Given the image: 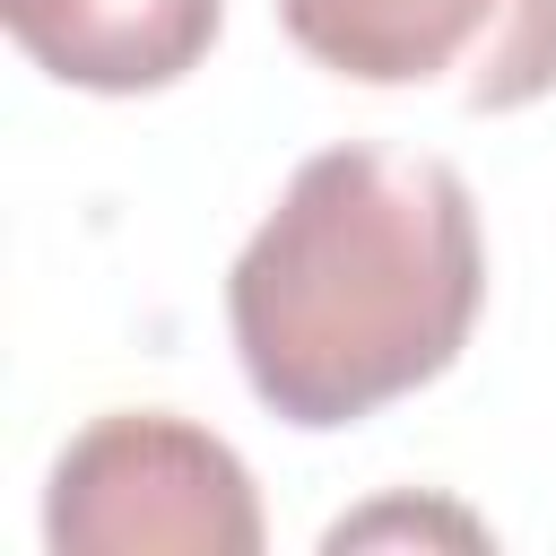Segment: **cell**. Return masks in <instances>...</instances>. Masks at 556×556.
I'll use <instances>...</instances> for the list:
<instances>
[{
  "mask_svg": "<svg viewBox=\"0 0 556 556\" xmlns=\"http://www.w3.org/2000/svg\"><path fill=\"white\" fill-rule=\"evenodd\" d=\"M478 304L486 235L469 182L443 156L365 139L304 156L226 269L243 382L304 434L356 426L452 374Z\"/></svg>",
  "mask_w": 556,
  "mask_h": 556,
  "instance_id": "cell-1",
  "label": "cell"
},
{
  "mask_svg": "<svg viewBox=\"0 0 556 556\" xmlns=\"http://www.w3.org/2000/svg\"><path fill=\"white\" fill-rule=\"evenodd\" d=\"M52 556H261V495L235 443L174 408H104L43 486Z\"/></svg>",
  "mask_w": 556,
  "mask_h": 556,
  "instance_id": "cell-2",
  "label": "cell"
},
{
  "mask_svg": "<svg viewBox=\"0 0 556 556\" xmlns=\"http://www.w3.org/2000/svg\"><path fill=\"white\" fill-rule=\"evenodd\" d=\"M278 26L348 87H443L469 113L556 96V0H278Z\"/></svg>",
  "mask_w": 556,
  "mask_h": 556,
  "instance_id": "cell-3",
  "label": "cell"
},
{
  "mask_svg": "<svg viewBox=\"0 0 556 556\" xmlns=\"http://www.w3.org/2000/svg\"><path fill=\"white\" fill-rule=\"evenodd\" d=\"M0 26L61 87L156 96L208 61L226 0H0Z\"/></svg>",
  "mask_w": 556,
  "mask_h": 556,
  "instance_id": "cell-4",
  "label": "cell"
},
{
  "mask_svg": "<svg viewBox=\"0 0 556 556\" xmlns=\"http://www.w3.org/2000/svg\"><path fill=\"white\" fill-rule=\"evenodd\" d=\"M382 530H452V539H478V521H460V513H408V504H382V513H365V521H339L330 547H365V539H382Z\"/></svg>",
  "mask_w": 556,
  "mask_h": 556,
  "instance_id": "cell-5",
  "label": "cell"
}]
</instances>
